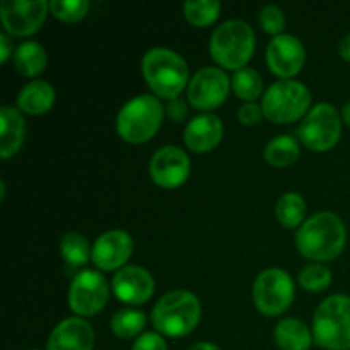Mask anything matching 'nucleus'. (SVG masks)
<instances>
[{"label": "nucleus", "mask_w": 350, "mask_h": 350, "mask_svg": "<svg viewBox=\"0 0 350 350\" xmlns=\"http://www.w3.org/2000/svg\"><path fill=\"white\" fill-rule=\"evenodd\" d=\"M231 91V79L222 68L204 67L188 82V103L198 111H211L228 99Z\"/></svg>", "instance_id": "9b49d317"}, {"label": "nucleus", "mask_w": 350, "mask_h": 350, "mask_svg": "<svg viewBox=\"0 0 350 350\" xmlns=\"http://www.w3.org/2000/svg\"><path fill=\"white\" fill-rule=\"evenodd\" d=\"M202 306L195 294L178 289L164 294L154 306L152 325L166 337H187L200 323Z\"/></svg>", "instance_id": "7ed1b4c3"}, {"label": "nucleus", "mask_w": 350, "mask_h": 350, "mask_svg": "<svg viewBox=\"0 0 350 350\" xmlns=\"http://www.w3.org/2000/svg\"><path fill=\"white\" fill-rule=\"evenodd\" d=\"M26 135V122L19 108L2 106L0 109V157L9 159L21 150Z\"/></svg>", "instance_id": "6ab92c4d"}, {"label": "nucleus", "mask_w": 350, "mask_h": 350, "mask_svg": "<svg viewBox=\"0 0 350 350\" xmlns=\"http://www.w3.org/2000/svg\"><path fill=\"white\" fill-rule=\"evenodd\" d=\"M342 120H344V123L347 126H350V103L342 108Z\"/></svg>", "instance_id": "4c0bfd02"}, {"label": "nucleus", "mask_w": 350, "mask_h": 350, "mask_svg": "<svg viewBox=\"0 0 350 350\" xmlns=\"http://www.w3.org/2000/svg\"><path fill=\"white\" fill-rule=\"evenodd\" d=\"M163 116L164 108L156 96L140 94L120 109L116 132L125 142L144 144L156 135L163 123Z\"/></svg>", "instance_id": "423d86ee"}, {"label": "nucleus", "mask_w": 350, "mask_h": 350, "mask_svg": "<svg viewBox=\"0 0 350 350\" xmlns=\"http://www.w3.org/2000/svg\"><path fill=\"white\" fill-rule=\"evenodd\" d=\"M132 350H167V345L159 334L149 332L137 338Z\"/></svg>", "instance_id": "473e14b6"}, {"label": "nucleus", "mask_w": 350, "mask_h": 350, "mask_svg": "<svg viewBox=\"0 0 350 350\" xmlns=\"http://www.w3.org/2000/svg\"><path fill=\"white\" fill-rule=\"evenodd\" d=\"M294 301V282L286 270L267 269L253 284V303L265 317L286 313Z\"/></svg>", "instance_id": "1a4fd4ad"}, {"label": "nucleus", "mask_w": 350, "mask_h": 350, "mask_svg": "<svg viewBox=\"0 0 350 350\" xmlns=\"http://www.w3.org/2000/svg\"><path fill=\"white\" fill-rule=\"evenodd\" d=\"M12 55H14L12 40H10L9 34L2 33L0 34V62H2V64H5V62L9 60Z\"/></svg>", "instance_id": "f704fd0d"}, {"label": "nucleus", "mask_w": 350, "mask_h": 350, "mask_svg": "<svg viewBox=\"0 0 350 350\" xmlns=\"http://www.w3.org/2000/svg\"><path fill=\"white\" fill-rule=\"evenodd\" d=\"M109 296V286L101 273L82 270L74 277L68 289V306L79 318L96 317Z\"/></svg>", "instance_id": "9d476101"}, {"label": "nucleus", "mask_w": 350, "mask_h": 350, "mask_svg": "<svg viewBox=\"0 0 350 350\" xmlns=\"http://www.w3.org/2000/svg\"><path fill=\"white\" fill-rule=\"evenodd\" d=\"M57 99L53 85L46 81L27 82L17 94V108L27 115H44L50 111Z\"/></svg>", "instance_id": "aec40b11"}, {"label": "nucleus", "mask_w": 350, "mask_h": 350, "mask_svg": "<svg viewBox=\"0 0 350 350\" xmlns=\"http://www.w3.org/2000/svg\"><path fill=\"white\" fill-rule=\"evenodd\" d=\"M224 137V125L219 116L204 113L191 120L185 129V144L195 154H205L214 150Z\"/></svg>", "instance_id": "a211bd4d"}, {"label": "nucleus", "mask_w": 350, "mask_h": 350, "mask_svg": "<svg viewBox=\"0 0 350 350\" xmlns=\"http://www.w3.org/2000/svg\"><path fill=\"white\" fill-rule=\"evenodd\" d=\"M262 116H263V109L262 106H258L256 103H245V105L239 106L238 109V120L246 126L258 125Z\"/></svg>", "instance_id": "2f4dec72"}, {"label": "nucleus", "mask_w": 350, "mask_h": 350, "mask_svg": "<svg viewBox=\"0 0 350 350\" xmlns=\"http://www.w3.org/2000/svg\"><path fill=\"white\" fill-rule=\"evenodd\" d=\"M46 51L38 41H24L14 51V67L21 75L36 77L46 68Z\"/></svg>", "instance_id": "4be33fe9"}, {"label": "nucleus", "mask_w": 350, "mask_h": 350, "mask_svg": "<svg viewBox=\"0 0 350 350\" xmlns=\"http://www.w3.org/2000/svg\"><path fill=\"white\" fill-rule=\"evenodd\" d=\"M190 350H221V349L214 344H208V342H198V344L191 345Z\"/></svg>", "instance_id": "e433bc0d"}, {"label": "nucleus", "mask_w": 350, "mask_h": 350, "mask_svg": "<svg viewBox=\"0 0 350 350\" xmlns=\"http://www.w3.org/2000/svg\"><path fill=\"white\" fill-rule=\"evenodd\" d=\"M113 293L122 303L146 304L152 297L156 284L149 270L137 265H126L113 277Z\"/></svg>", "instance_id": "dca6fc26"}, {"label": "nucleus", "mask_w": 350, "mask_h": 350, "mask_svg": "<svg viewBox=\"0 0 350 350\" xmlns=\"http://www.w3.org/2000/svg\"><path fill=\"white\" fill-rule=\"evenodd\" d=\"M96 335L84 318H67L50 334L46 350H94Z\"/></svg>", "instance_id": "f3484780"}, {"label": "nucleus", "mask_w": 350, "mask_h": 350, "mask_svg": "<svg viewBox=\"0 0 350 350\" xmlns=\"http://www.w3.org/2000/svg\"><path fill=\"white\" fill-rule=\"evenodd\" d=\"M347 232L342 219L332 212H318L304 221L296 234L297 252L314 263L334 262L344 252Z\"/></svg>", "instance_id": "f257e3e1"}, {"label": "nucleus", "mask_w": 350, "mask_h": 350, "mask_svg": "<svg viewBox=\"0 0 350 350\" xmlns=\"http://www.w3.org/2000/svg\"><path fill=\"white\" fill-rule=\"evenodd\" d=\"M60 253L70 267H82L92 258V250L88 239L79 232H67L60 241Z\"/></svg>", "instance_id": "bb28decb"}, {"label": "nucleus", "mask_w": 350, "mask_h": 350, "mask_svg": "<svg viewBox=\"0 0 350 350\" xmlns=\"http://www.w3.org/2000/svg\"><path fill=\"white\" fill-rule=\"evenodd\" d=\"M50 12L64 23H79L89 12L88 0H51Z\"/></svg>", "instance_id": "c756f323"}, {"label": "nucleus", "mask_w": 350, "mask_h": 350, "mask_svg": "<svg viewBox=\"0 0 350 350\" xmlns=\"http://www.w3.org/2000/svg\"><path fill=\"white\" fill-rule=\"evenodd\" d=\"M231 88L239 99L246 103H253L262 96L263 81L262 75L255 68L243 67L232 74Z\"/></svg>", "instance_id": "a878e982"}, {"label": "nucleus", "mask_w": 350, "mask_h": 350, "mask_svg": "<svg viewBox=\"0 0 350 350\" xmlns=\"http://www.w3.org/2000/svg\"><path fill=\"white\" fill-rule=\"evenodd\" d=\"M275 215L284 228L296 229L297 226L304 224L306 202H304V198L301 195L294 193V191H287L277 202Z\"/></svg>", "instance_id": "b1692460"}, {"label": "nucleus", "mask_w": 350, "mask_h": 350, "mask_svg": "<svg viewBox=\"0 0 350 350\" xmlns=\"http://www.w3.org/2000/svg\"><path fill=\"white\" fill-rule=\"evenodd\" d=\"M190 157L176 146L161 147L149 161V174L152 181L157 187L167 190L181 187L190 176Z\"/></svg>", "instance_id": "ddd939ff"}, {"label": "nucleus", "mask_w": 350, "mask_h": 350, "mask_svg": "<svg viewBox=\"0 0 350 350\" xmlns=\"http://www.w3.org/2000/svg\"><path fill=\"white\" fill-rule=\"evenodd\" d=\"M50 10V2L44 0H3L0 3V19L5 33L10 36H29L40 31Z\"/></svg>", "instance_id": "f8f14e48"}, {"label": "nucleus", "mask_w": 350, "mask_h": 350, "mask_svg": "<svg viewBox=\"0 0 350 350\" xmlns=\"http://www.w3.org/2000/svg\"><path fill=\"white\" fill-rule=\"evenodd\" d=\"M311 106V92L303 82L293 79L277 81L262 98L263 116L279 125L297 122Z\"/></svg>", "instance_id": "0eeeda50"}, {"label": "nucleus", "mask_w": 350, "mask_h": 350, "mask_svg": "<svg viewBox=\"0 0 350 350\" xmlns=\"http://www.w3.org/2000/svg\"><path fill=\"white\" fill-rule=\"evenodd\" d=\"M3 198H5V183L0 181V200H3Z\"/></svg>", "instance_id": "58836bf2"}, {"label": "nucleus", "mask_w": 350, "mask_h": 350, "mask_svg": "<svg viewBox=\"0 0 350 350\" xmlns=\"http://www.w3.org/2000/svg\"><path fill=\"white\" fill-rule=\"evenodd\" d=\"M133 253L132 236L122 229L106 231L96 239L92 246V263L99 270L111 272L125 267Z\"/></svg>", "instance_id": "2eb2a0df"}, {"label": "nucleus", "mask_w": 350, "mask_h": 350, "mask_svg": "<svg viewBox=\"0 0 350 350\" xmlns=\"http://www.w3.org/2000/svg\"><path fill=\"white\" fill-rule=\"evenodd\" d=\"M275 344L282 350H308L313 344V330L297 318H284L273 330Z\"/></svg>", "instance_id": "412c9836"}, {"label": "nucleus", "mask_w": 350, "mask_h": 350, "mask_svg": "<svg viewBox=\"0 0 350 350\" xmlns=\"http://www.w3.org/2000/svg\"><path fill=\"white\" fill-rule=\"evenodd\" d=\"M313 340L327 350L350 349V297L335 294L321 301L313 317Z\"/></svg>", "instance_id": "39448f33"}, {"label": "nucleus", "mask_w": 350, "mask_h": 350, "mask_svg": "<svg viewBox=\"0 0 350 350\" xmlns=\"http://www.w3.org/2000/svg\"><path fill=\"white\" fill-rule=\"evenodd\" d=\"M258 23L265 33L272 34L273 38L280 36L286 27V16L282 9L277 5H265L258 14Z\"/></svg>", "instance_id": "7c9ffc66"}, {"label": "nucleus", "mask_w": 350, "mask_h": 350, "mask_svg": "<svg viewBox=\"0 0 350 350\" xmlns=\"http://www.w3.org/2000/svg\"><path fill=\"white\" fill-rule=\"evenodd\" d=\"M212 58L229 70H239L246 67L255 51V31L248 23L231 19L222 23L212 33L208 43Z\"/></svg>", "instance_id": "20e7f679"}, {"label": "nucleus", "mask_w": 350, "mask_h": 350, "mask_svg": "<svg viewBox=\"0 0 350 350\" xmlns=\"http://www.w3.org/2000/svg\"><path fill=\"white\" fill-rule=\"evenodd\" d=\"M146 323L147 318L144 311L126 308V310H120L113 314L109 328L118 338L130 340V338H135L146 328Z\"/></svg>", "instance_id": "393cba45"}, {"label": "nucleus", "mask_w": 350, "mask_h": 350, "mask_svg": "<svg viewBox=\"0 0 350 350\" xmlns=\"http://www.w3.org/2000/svg\"><path fill=\"white\" fill-rule=\"evenodd\" d=\"M301 142L314 152H327L337 146L342 133V116L334 105L320 103L310 109L297 130Z\"/></svg>", "instance_id": "6e6552de"}, {"label": "nucleus", "mask_w": 350, "mask_h": 350, "mask_svg": "<svg viewBox=\"0 0 350 350\" xmlns=\"http://www.w3.org/2000/svg\"><path fill=\"white\" fill-rule=\"evenodd\" d=\"M306 51L303 43L293 34L275 36L267 46V65L277 77L289 79L303 70Z\"/></svg>", "instance_id": "4468645a"}, {"label": "nucleus", "mask_w": 350, "mask_h": 350, "mask_svg": "<svg viewBox=\"0 0 350 350\" xmlns=\"http://www.w3.org/2000/svg\"><path fill=\"white\" fill-rule=\"evenodd\" d=\"M338 53H340V57L344 58V60L350 62V33L342 38L340 46H338Z\"/></svg>", "instance_id": "c9c22d12"}, {"label": "nucleus", "mask_w": 350, "mask_h": 350, "mask_svg": "<svg viewBox=\"0 0 350 350\" xmlns=\"http://www.w3.org/2000/svg\"><path fill=\"white\" fill-rule=\"evenodd\" d=\"M142 74L156 96L178 99L190 82L188 65L181 55L167 48H152L142 58Z\"/></svg>", "instance_id": "f03ea898"}, {"label": "nucleus", "mask_w": 350, "mask_h": 350, "mask_svg": "<svg viewBox=\"0 0 350 350\" xmlns=\"http://www.w3.org/2000/svg\"><path fill=\"white\" fill-rule=\"evenodd\" d=\"M297 280L308 293H321L332 284V272L323 263H311L301 270Z\"/></svg>", "instance_id": "c85d7f7f"}, {"label": "nucleus", "mask_w": 350, "mask_h": 350, "mask_svg": "<svg viewBox=\"0 0 350 350\" xmlns=\"http://www.w3.org/2000/svg\"><path fill=\"white\" fill-rule=\"evenodd\" d=\"M166 115L170 116L171 122L174 123H181L187 120L188 116V108H187V103L183 99H171L166 106Z\"/></svg>", "instance_id": "72a5a7b5"}, {"label": "nucleus", "mask_w": 350, "mask_h": 350, "mask_svg": "<svg viewBox=\"0 0 350 350\" xmlns=\"http://www.w3.org/2000/svg\"><path fill=\"white\" fill-rule=\"evenodd\" d=\"M185 17L191 26L207 27L217 21L221 2L217 0H188L183 7Z\"/></svg>", "instance_id": "cd10ccee"}, {"label": "nucleus", "mask_w": 350, "mask_h": 350, "mask_svg": "<svg viewBox=\"0 0 350 350\" xmlns=\"http://www.w3.org/2000/svg\"><path fill=\"white\" fill-rule=\"evenodd\" d=\"M301 154L299 142L291 135H279L265 147V161L273 167H287L297 161Z\"/></svg>", "instance_id": "5701e85b"}]
</instances>
